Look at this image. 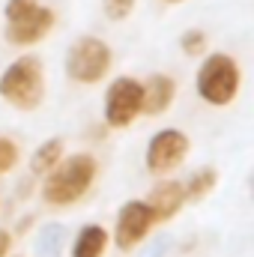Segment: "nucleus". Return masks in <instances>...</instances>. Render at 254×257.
Wrapping results in <instances>:
<instances>
[{
    "label": "nucleus",
    "mask_w": 254,
    "mask_h": 257,
    "mask_svg": "<svg viewBox=\"0 0 254 257\" xmlns=\"http://www.w3.org/2000/svg\"><path fill=\"white\" fill-rule=\"evenodd\" d=\"M96 174H99V165H96V159L90 153H78V156L60 159L45 174L42 200L48 206H72V203H78L84 194L93 189Z\"/></svg>",
    "instance_id": "obj_1"
},
{
    "label": "nucleus",
    "mask_w": 254,
    "mask_h": 257,
    "mask_svg": "<svg viewBox=\"0 0 254 257\" xmlns=\"http://www.w3.org/2000/svg\"><path fill=\"white\" fill-rule=\"evenodd\" d=\"M0 96L18 111H36L45 99V66L39 57L24 54L0 75Z\"/></svg>",
    "instance_id": "obj_2"
},
{
    "label": "nucleus",
    "mask_w": 254,
    "mask_h": 257,
    "mask_svg": "<svg viewBox=\"0 0 254 257\" xmlns=\"http://www.w3.org/2000/svg\"><path fill=\"white\" fill-rule=\"evenodd\" d=\"M197 96L215 108H224L230 105L236 96H239V87H242V72L239 63L230 57V54H203V63L197 69Z\"/></svg>",
    "instance_id": "obj_3"
},
{
    "label": "nucleus",
    "mask_w": 254,
    "mask_h": 257,
    "mask_svg": "<svg viewBox=\"0 0 254 257\" xmlns=\"http://www.w3.org/2000/svg\"><path fill=\"white\" fill-rule=\"evenodd\" d=\"M114 66V54L111 48L96 39V36H81L69 45V54H66V75L75 81V84H99L108 78Z\"/></svg>",
    "instance_id": "obj_4"
},
{
    "label": "nucleus",
    "mask_w": 254,
    "mask_h": 257,
    "mask_svg": "<svg viewBox=\"0 0 254 257\" xmlns=\"http://www.w3.org/2000/svg\"><path fill=\"white\" fill-rule=\"evenodd\" d=\"M141 117V81L117 78L105 90V123L111 128H126Z\"/></svg>",
    "instance_id": "obj_5"
},
{
    "label": "nucleus",
    "mask_w": 254,
    "mask_h": 257,
    "mask_svg": "<svg viewBox=\"0 0 254 257\" xmlns=\"http://www.w3.org/2000/svg\"><path fill=\"white\" fill-rule=\"evenodd\" d=\"M156 224H159L156 212L150 209L147 200H129L126 206L117 212V224H114V242H117V248L120 251L138 248L150 236V230Z\"/></svg>",
    "instance_id": "obj_6"
},
{
    "label": "nucleus",
    "mask_w": 254,
    "mask_h": 257,
    "mask_svg": "<svg viewBox=\"0 0 254 257\" xmlns=\"http://www.w3.org/2000/svg\"><path fill=\"white\" fill-rule=\"evenodd\" d=\"M189 150H191V141L183 132H177V128H162V132L153 135L150 144H147V168H150V174H159V177H162V174L177 171V168L186 162Z\"/></svg>",
    "instance_id": "obj_7"
},
{
    "label": "nucleus",
    "mask_w": 254,
    "mask_h": 257,
    "mask_svg": "<svg viewBox=\"0 0 254 257\" xmlns=\"http://www.w3.org/2000/svg\"><path fill=\"white\" fill-rule=\"evenodd\" d=\"M54 24H57L54 9L36 3L30 12H24V15L6 21V42H9V45H21V48L36 45V42H42V39L54 30Z\"/></svg>",
    "instance_id": "obj_8"
},
{
    "label": "nucleus",
    "mask_w": 254,
    "mask_h": 257,
    "mask_svg": "<svg viewBox=\"0 0 254 257\" xmlns=\"http://www.w3.org/2000/svg\"><path fill=\"white\" fill-rule=\"evenodd\" d=\"M177 96V81L171 75H150L141 84V114L147 117H159L174 105Z\"/></svg>",
    "instance_id": "obj_9"
},
{
    "label": "nucleus",
    "mask_w": 254,
    "mask_h": 257,
    "mask_svg": "<svg viewBox=\"0 0 254 257\" xmlns=\"http://www.w3.org/2000/svg\"><path fill=\"white\" fill-rule=\"evenodd\" d=\"M147 203H150V209L156 212V221H168V218H174V215L183 209V203H186V189H183V183H177V180H162L159 186H153Z\"/></svg>",
    "instance_id": "obj_10"
},
{
    "label": "nucleus",
    "mask_w": 254,
    "mask_h": 257,
    "mask_svg": "<svg viewBox=\"0 0 254 257\" xmlns=\"http://www.w3.org/2000/svg\"><path fill=\"white\" fill-rule=\"evenodd\" d=\"M105 248H108V230L99 224H87L75 236L72 257H105Z\"/></svg>",
    "instance_id": "obj_11"
},
{
    "label": "nucleus",
    "mask_w": 254,
    "mask_h": 257,
    "mask_svg": "<svg viewBox=\"0 0 254 257\" xmlns=\"http://www.w3.org/2000/svg\"><path fill=\"white\" fill-rule=\"evenodd\" d=\"M63 153H66L63 138H51V141H45V144L33 153V159H30V171L39 174V177H45V174L63 159Z\"/></svg>",
    "instance_id": "obj_12"
},
{
    "label": "nucleus",
    "mask_w": 254,
    "mask_h": 257,
    "mask_svg": "<svg viewBox=\"0 0 254 257\" xmlns=\"http://www.w3.org/2000/svg\"><path fill=\"white\" fill-rule=\"evenodd\" d=\"M215 183H218V171H215V168H203V171H197L189 183L183 186V189H186V200H203L206 194L215 189Z\"/></svg>",
    "instance_id": "obj_13"
},
{
    "label": "nucleus",
    "mask_w": 254,
    "mask_h": 257,
    "mask_svg": "<svg viewBox=\"0 0 254 257\" xmlns=\"http://www.w3.org/2000/svg\"><path fill=\"white\" fill-rule=\"evenodd\" d=\"M180 45H183V51H186L189 57H203L206 48H209V39H206L203 30H186L183 39H180Z\"/></svg>",
    "instance_id": "obj_14"
},
{
    "label": "nucleus",
    "mask_w": 254,
    "mask_h": 257,
    "mask_svg": "<svg viewBox=\"0 0 254 257\" xmlns=\"http://www.w3.org/2000/svg\"><path fill=\"white\" fill-rule=\"evenodd\" d=\"M135 3L138 0H102V9H105V15L111 21H123L135 12Z\"/></svg>",
    "instance_id": "obj_15"
},
{
    "label": "nucleus",
    "mask_w": 254,
    "mask_h": 257,
    "mask_svg": "<svg viewBox=\"0 0 254 257\" xmlns=\"http://www.w3.org/2000/svg\"><path fill=\"white\" fill-rule=\"evenodd\" d=\"M18 165V144L9 138H0V177L9 174Z\"/></svg>",
    "instance_id": "obj_16"
},
{
    "label": "nucleus",
    "mask_w": 254,
    "mask_h": 257,
    "mask_svg": "<svg viewBox=\"0 0 254 257\" xmlns=\"http://www.w3.org/2000/svg\"><path fill=\"white\" fill-rule=\"evenodd\" d=\"M36 3H39V0H6V21H12V18H18V15H24V12H30Z\"/></svg>",
    "instance_id": "obj_17"
},
{
    "label": "nucleus",
    "mask_w": 254,
    "mask_h": 257,
    "mask_svg": "<svg viewBox=\"0 0 254 257\" xmlns=\"http://www.w3.org/2000/svg\"><path fill=\"white\" fill-rule=\"evenodd\" d=\"M9 245H12V236H9L6 230H0V257L9 254Z\"/></svg>",
    "instance_id": "obj_18"
},
{
    "label": "nucleus",
    "mask_w": 254,
    "mask_h": 257,
    "mask_svg": "<svg viewBox=\"0 0 254 257\" xmlns=\"http://www.w3.org/2000/svg\"><path fill=\"white\" fill-rule=\"evenodd\" d=\"M165 3H183V0H165Z\"/></svg>",
    "instance_id": "obj_19"
}]
</instances>
